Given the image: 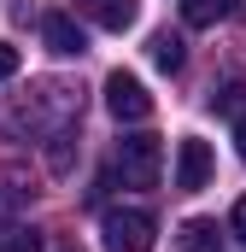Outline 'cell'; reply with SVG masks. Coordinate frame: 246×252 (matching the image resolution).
I'll return each mask as SVG.
<instances>
[{
  "instance_id": "cell-1",
  "label": "cell",
  "mask_w": 246,
  "mask_h": 252,
  "mask_svg": "<svg viewBox=\"0 0 246 252\" xmlns=\"http://www.w3.org/2000/svg\"><path fill=\"white\" fill-rule=\"evenodd\" d=\"M118 176L129 188H158V170H164V141L158 135H123L118 141Z\"/></svg>"
},
{
  "instance_id": "cell-2",
  "label": "cell",
  "mask_w": 246,
  "mask_h": 252,
  "mask_svg": "<svg viewBox=\"0 0 246 252\" xmlns=\"http://www.w3.org/2000/svg\"><path fill=\"white\" fill-rule=\"evenodd\" d=\"M106 252H153L158 241V217L153 211H141V205H118V211H106Z\"/></svg>"
},
{
  "instance_id": "cell-3",
  "label": "cell",
  "mask_w": 246,
  "mask_h": 252,
  "mask_svg": "<svg viewBox=\"0 0 246 252\" xmlns=\"http://www.w3.org/2000/svg\"><path fill=\"white\" fill-rule=\"evenodd\" d=\"M106 112H112L118 124H141V118H153V94L141 88V76L112 70V76H106Z\"/></svg>"
},
{
  "instance_id": "cell-4",
  "label": "cell",
  "mask_w": 246,
  "mask_h": 252,
  "mask_svg": "<svg viewBox=\"0 0 246 252\" xmlns=\"http://www.w3.org/2000/svg\"><path fill=\"white\" fill-rule=\"evenodd\" d=\"M41 41H47V53H59V59H82V53H88V35H82V24H76L70 12H47V18H41Z\"/></svg>"
},
{
  "instance_id": "cell-5",
  "label": "cell",
  "mask_w": 246,
  "mask_h": 252,
  "mask_svg": "<svg viewBox=\"0 0 246 252\" xmlns=\"http://www.w3.org/2000/svg\"><path fill=\"white\" fill-rule=\"evenodd\" d=\"M211 182V147L199 141V135H187L182 147H176V188L182 193H199Z\"/></svg>"
},
{
  "instance_id": "cell-6",
  "label": "cell",
  "mask_w": 246,
  "mask_h": 252,
  "mask_svg": "<svg viewBox=\"0 0 246 252\" xmlns=\"http://www.w3.org/2000/svg\"><path fill=\"white\" fill-rule=\"evenodd\" d=\"M76 12H82L88 24H100V30L123 35V30L141 18V0H76Z\"/></svg>"
},
{
  "instance_id": "cell-7",
  "label": "cell",
  "mask_w": 246,
  "mask_h": 252,
  "mask_svg": "<svg viewBox=\"0 0 246 252\" xmlns=\"http://www.w3.org/2000/svg\"><path fill=\"white\" fill-rule=\"evenodd\" d=\"M76 153H82V147H76V124H64V129L47 135V170H53V176H70Z\"/></svg>"
},
{
  "instance_id": "cell-8",
  "label": "cell",
  "mask_w": 246,
  "mask_h": 252,
  "mask_svg": "<svg viewBox=\"0 0 246 252\" xmlns=\"http://www.w3.org/2000/svg\"><path fill=\"white\" fill-rule=\"evenodd\" d=\"M147 53H153L158 70H170V76H176V70L187 64V41H182V35H170V30H158V35L147 41Z\"/></svg>"
},
{
  "instance_id": "cell-9",
  "label": "cell",
  "mask_w": 246,
  "mask_h": 252,
  "mask_svg": "<svg viewBox=\"0 0 246 252\" xmlns=\"http://www.w3.org/2000/svg\"><path fill=\"white\" fill-rule=\"evenodd\" d=\"M235 12V0H182V24L187 30H211Z\"/></svg>"
},
{
  "instance_id": "cell-10",
  "label": "cell",
  "mask_w": 246,
  "mask_h": 252,
  "mask_svg": "<svg viewBox=\"0 0 246 252\" xmlns=\"http://www.w3.org/2000/svg\"><path fill=\"white\" fill-rule=\"evenodd\" d=\"M176 241H182V252H217V241H223V235H217V223H211V217H187Z\"/></svg>"
},
{
  "instance_id": "cell-11",
  "label": "cell",
  "mask_w": 246,
  "mask_h": 252,
  "mask_svg": "<svg viewBox=\"0 0 246 252\" xmlns=\"http://www.w3.org/2000/svg\"><path fill=\"white\" fill-rule=\"evenodd\" d=\"M0 252H41V235H35L30 223H12V229L0 235Z\"/></svg>"
},
{
  "instance_id": "cell-12",
  "label": "cell",
  "mask_w": 246,
  "mask_h": 252,
  "mask_svg": "<svg viewBox=\"0 0 246 252\" xmlns=\"http://www.w3.org/2000/svg\"><path fill=\"white\" fill-rule=\"evenodd\" d=\"M241 94H246V76H229L223 88H211V112H235Z\"/></svg>"
},
{
  "instance_id": "cell-13",
  "label": "cell",
  "mask_w": 246,
  "mask_h": 252,
  "mask_svg": "<svg viewBox=\"0 0 246 252\" xmlns=\"http://www.w3.org/2000/svg\"><path fill=\"white\" fill-rule=\"evenodd\" d=\"M18 47H12V41H0V82H6V76H18Z\"/></svg>"
},
{
  "instance_id": "cell-14",
  "label": "cell",
  "mask_w": 246,
  "mask_h": 252,
  "mask_svg": "<svg viewBox=\"0 0 246 252\" xmlns=\"http://www.w3.org/2000/svg\"><path fill=\"white\" fill-rule=\"evenodd\" d=\"M229 229H235V241H246V193L235 199V217H229Z\"/></svg>"
},
{
  "instance_id": "cell-15",
  "label": "cell",
  "mask_w": 246,
  "mask_h": 252,
  "mask_svg": "<svg viewBox=\"0 0 246 252\" xmlns=\"http://www.w3.org/2000/svg\"><path fill=\"white\" fill-rule=\"evenodd\" d=\"M235 153H241V158H246V112H241V118H235Z\"/></svg>"
},
{
  "instance_id": "cell-16",
  "label": "cell",
  "mask_w": 246,
  "mask_h": 252,
  "mask_svg": "<svg viewBox=\"0 0 246 252\" xmlns=\"http://www.w3.org/2000/svg\"><path fill=\"white\" fill-rule=\"evenodd\" d=\"M59 252H76V247H59Z\"/></svg>"
}]
</instances>
